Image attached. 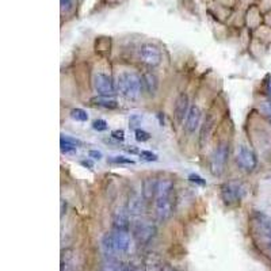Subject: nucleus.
<instances>
[{"instance_id":"nucleus-30","label":"nucleus","mask_w":271,"mask_h":271,"mask_svg":"<svg viewBox=\"0 0 271 271\" xmlns=\"http://www.w3.org/2000/svg\"><path fill=\"white\" fill-rule=\"evenodd\" d=\"M88 156H90L91 159H94V160H101V159H102V152L95 151V149H91V151L88 152Z\"/></svg>"},{"instance_id":"nucleus-24","label":"nucleus","mask_w":271,"mask_h":271,"mask_svg":"<svg viewBox=\"0 0 271 271\" xmlns=\"http://www.w3.org/2000/svg\"><path fill=\"white\" fill-rule=\"evenodd\" d=\"M107 128H109V125H107V122L105 120H95L92 122V129H95L98 132L107 131Z\"/></svg>"},{"instance_id":"nucleus-11","label":"nucleus","mask_w":271,"mask_h":271,"mask_svg":"<svg viewBox=\"0 0 271 271\" xmlns=\"http://www.w3.org/2000/svg\"><path fill=\"white\" fill-rule=\"evenodd\" d=\"M190 110L189 107V96L186 94H181L176 98L175 105H174V114L176 117L178 122H182L185 120V117H187V113Z\"/></svg>"},{"instance_id":"nucleus-20","label":"nucleus","mask_w":271,"mask_h":271,"mask_svg":"<svg viewBox=\"0 0 271 271\" xmlns=\"http://www.w3.org/2000/svg\"><path fill=\"white\" fill-rule=\"evenodd\" d=\"M102 247L109 256H111L116 251V246H114V240H113V235H105L102 239Z\"/></svg>"},{"instance_id":"nucleus-22","label":"nucleus","mask_w":271,"mask_h":271,"mask_svg":"<svg viewBox=\"0 0 271 271\" xmlns=\"http://www.w3.org/2000/svg\"><path fill=\"white\" fill-rule=\"evenodd\" d=\"M110 163L114 164H135V160H132L131 157H125V156H111L109 159Z\"/></svg>"},{"instance_id":"nucleus-17","label":"nucleus","mask_w":271,"mask_h":271,"mask_svg":"<svg viewBox=\"0 0 271 271\" xmlns=\"http://www.w3.org/2000/svg\"><path fill=\"white\" fill-rule=\"evenodd\" d=\"M174 190V182L170 179H160L157 181V189H156V198H164L171 197Z\"/></svg>"},{"instance_id":"nucleus-1","label":"nucleus","mask_w":271,"mask_h":271,"mask_svg":"<svg viewBox=\"0 0 271 271\" xmlns=\"http://www.w3.org/2000/svg\"><path fill=\"white\" fill-rule=\"evenodd\" d=\"M141 87H142V80L140 76L136 73L125 72L117 77V90L126 99H131V101L138 99V96L141 95Z\"/></svg>"},{"instance_id":"nucleus-13","label":"nucleus","mask_w":271,"mask_h":271,"mask_svg":"<svg viewBox=\"0 0 271 271\" xmlns=\"http://www.w3.org/2000/svg\"><path fill=\"white\" fill-rule=\"evenodd\" d=\"M113 240H114L117 252H126L131 247V236L128 231H114Z\"/></svg>"},{"instance_id":"nucleus-21","label":"nucleus","mask_w":271,"mask_h":271,"mask_svg":"<svg viewBox=\"0 0 271 271\" xmlns=\"http://www.w3.org/2000/svg\"><path fill=\"white\" fill-rule=\"evenodd\" d=\"M70 117L75 121H79V122H85V121H88V114H87V111L83 110V109H79V107L70 110Z\"/></svg>"},{"instance_id":"nucleus-29","label":"nucleus","mask_w":271,"mask_h":271,"mask_svg":"<svg viewBox=\"0 0 271 271\" xmlns=\"http://www.w3.org/2000/svg\"><path fill=\"white\" fill-rule=\"evenodd\" d=\"M111 137L116 138L117 141H124L125 140V133H124V131H113L111 132Z\"/></svg>"},{"instance_id":"nucleus-15","label":"nucleus","mask_w":271,"mask_h":271,"mask_svg":"<svg viewBox=\"0 0 271 271\" xmlns=\"http://www.w3.org/2000/svg\"><path fill=\"white\" fill-rule=\"evenodd\" d=\"M156 189H157V181L153 178H145L142 181V186H141V194L144 197L145 201H151L156 197Z\"/></svg>"},{"instance_id":"nucleus-27","label":"nucleus","mask_w":271,"mask_h":271,"mask_svg":"<svg viewBox=\"0 0 271 271\" xmlns=\"http://www.w3.org/2000/svg\"><path fill=\"white\" fill-rule=\"evenodd\" d=\"M189 181H190L191 183L200 185V186H205V185H206V182L202 179L201 176L197 175V174H190V175H189Z\"/></svg>"},{"instance_id":"nucleus-34","label":"nucleus","mask_w":271,"mask_h":271,"mask_svg":"<svg viewBox=\"0 0 271 271\" xmlns=\"http://www.w3.org/2000/svg\"><path fill=\"white\" fill-rule=\"evenodd\" d=\"M269 240V248H270V252H271V237L270 239H267Z\"/></svg>"},{"instance_id":"nucleus-2","label":"nucleus","mask_w":271,"mask_h":271,"mask_svg":"<svg viewBox=\"0 0 271 271\" xmlns=\"http://www.w3.org/2000/svg\"><path fill=\"white\" fill-rule=\"evenodd\" d=\"M228 156H229V145L226 142H221L211 155L210 170L213 175H221L224 172L226 161H228Z\"/></svg>"},{"instance_id":"nucleus-26","label":"nucleus","mask_w":271,"mask_h":271,"mask_svg":"<svg viewBox=\"0 0 271 271\" xmlns=\"http://www.w3.org/2000/svg\"><path fill=\"white\" fill-rule=\"evenodd\" d=\"M140 156L145 161H156L157 160V155H155V153H152V152H149V151H141Z\"/></svg>"},{"instance_id":"nucleus-23","label":"nucleus","mask_w":271,"mask_h":271,"mask_svg":"<svg viewBox=\"0 0 271 271\" xmlns=\"http://www.w3.org/2000/svg\"><path fill=\"white\" fill-rule=\"evenodd\" d=\"M135 137H136V140L138 141V142H145V141L149 140L151 135H149L148 132L144 131V129H136Z\"/></svg>"},{"instance_id":"nucleus-12","label":"nucleus","mask_w":271,"mask_h":271,"mask_svg":"<svg viewBox=\"0 0 271 271\" xmlns=\"http://www.w3.org/2000/svg\"><path fill=\"white\" fill-rule=\"evenodd\" d=\"M145 200H144V197L140 196H133L129 197V201H128V206H126V209L128 211L133 214V216H140L142 214L144 211H145Z\"/></svg>"},{"instance_id":"nucleus-28","label":"nucleus","mask_w":271,"mask_h":271,"mask_svg":"<svg viewBox=\"0 0 271 271\" xmlns=\"http://www.w3.org/2000/svg\"><path fill=\"white\" fill-rule=\"evenodd\" d=\"M262 111L265 113V116L267 117V120L271 122V99L263 103V106H262Z\"/></svg>"},{"instance_id":"nucleus-36","label":"nucleus","mask_w":271,"mask_h":271,"mask_svg":"<svg viewBox=\"0 0 271 271\" xmlns=\"http://www.w3.org/2000/svg\"><path fill=\"white\" fill-rule=\"evenodd\" d=\"M168 271H178V270H168Z\"/></svg>"},{"instance_id":"nucleus-9","label":"nucleus","mask_w":271,"mask_h":271,"mask_svg":"<svg viewBox=\"0 0 271 271\" xmlns=\"http://www.w3.org/2000/svg\"><path fill=\"white\" fill-rule=\"evenodd\" d=\"M201 117L202 111L201 109L197 105H193L190 107V110L187 113L186 117V124H185V128L189 133H194V132L198 129V126L201 124Z\"/></svg>"},{"instance_id":"nucleus-35","label":"nucleus","mask_w":271,"mask_h":271,"mask_svg":"<svg viewBox=\"0 0 271 271\" xmlns=\"http://www.w3.org/2000/svg\"><path fill=\"white\" fill-rule=\"evenodd\" d=\"M135 271H145V270H144V269H136Z\"/></svg>"},{"instance_id":"nucleus-16","label":"nucleus","mask_w":271,"mask_h":271,"mask_svg":"<svg viewBox=\"0 0 271 271\" xmlns=\"http://www.w3.org/2000/svg\"><path fill=\"white\" fill-rule=\"evenodd\" d=\"M256 224L261 229V233L267 239L271 237V217L263 214V213H258L256 214Z\"/></svg>"},{"instance_id":"nucleus-33","label":"nucleus","mask_w":271,"mask_h":271,"mask_svg":"<svg viewBox=\"0 0 271 271\" xmlns=\"http://www.w3.org/2000/svg\"><path fill=\"white\" fill-rule=\"evenodd\" d=\"M121 271H133V270H131V269H129V267H122V269H121Z\"/></svg>"},{"instance_id":"nucleus-32","label":"nucleus","mask_w":271,"mask_h":271,"mask_svg":"<svg viewBox=\"0 0 271 271\" xmlns=\"http://www.w3.org/2000/svg\"><path fill=\"white\" fill-rule=\"evenodd\" d=\"M81 166L88 167V168H92V163H91L90 160H88V161H87V160H83V161H81Z\"/></svg>"},{"instance_id":"nucleus-3","label":"nucleus","mask_w":271,"mask_h":271,"mask_svg":"<svg viewBox=\"0 0 271 271\" xmlns=\"http://www.w3.org/2000/svg\"><path fill=\"white\" fill-rule=\"evenodd\" d=\"M243 196H244V187L239 182H228L221 187V198L226 205L237 203Z\"/></svg>"},{"instance_id":"nucleus-14","label":"nucleus","mask_w":271,"mask_h":271,"mask_svg":"<svg viewBox=\"0 0 271 271\" xmlns=\"http://www.w3.org/2000/svg\"><path fill=\"white\" fill-rule=\"evenodd\" d=\"M141 80H142V85L145 87L146 92L151 94V95H155L156 91L159 88V79H157V76L152 70H146V72L142 73Z\"/></svg>"},{"instance_id":"nucleus-18","label":"nucleus","mask_w":271,"mask_h":271,"mask_svg":"<svg viewBox=\"0 0 271 271\" xmlns=\"http://www.w3.org/2000/svg\"><path fill=\"white\" fill-rule=\"evenodd\" d=\"M61 152L64 153H70L75 152L77 149V146L81 145V142L79 140H76L73 137H68V136H61Z\"/></svg>"},{"instance_id":"nucleus-31","label":"nucleus","mask_w":271,"mask_h":271,"mask_svg":"<svg viewBox=\"0 0 271 271\" xmlns=\"http://www.w3.org/2000/svg\"><path fill=\"white\" fill-rule=\"evenodd\" d=\"M265 92H266L267 96L271 99V76L267 79L266 84H265Z\"/></svg>"},{"instance_id":"nucleus-6","label":"nucleus","mask_w":271,"mask_h":271,"mask_svg":"<svg viewBox=\"0 0 271 271\" xmlns=\"http://www.w3.org/2000/svg\"><path fill=\"white\" fill-rule=\"evenodd\" d=\"M236 160L237 164L244 171H254L258 164V159H256L255 152L247 145H240L237 148L236 152Z\"/></svg>"},{"instance_id":"nucleus-7","label":"nucleus","mask_w":271,"mask_h":271,"mask_svg":"<svg viewBox=\"0 0 271 271\" xmlns=\"http://www.w3.org/2000/svg\"><path fill=\"white\" fill-rule=\"evenodd\" d=\"M94 88L96 94L101 96H113L116 95V85L111 77L105 73H96L94 76Z\"/></svg>"},{"instance_id":"nucleus-19","label":"nucleus","mask_w":271,"mask_h":271,"mask_svg":"<svg viewBox=\"0 0 271 271\" xmlns=\"http://www.w3.org/2000/svg\"><path fill=\"white\" fill-rule=\"evenodd\" d=\"M91 103L92 105L98 106V107H103V109H117L118 107V103H117L116 99H113L111 96H96V98H92L91 99Z\"/></svg>"},{"instance_id":"nucleus-25","label":"nucleus","mask_w":271,"mask_h":271,"mask_svg":"<svg viewBox=\"0 0 271 271\" xmlns=\"http://www.w3.org/2000/svg\"><path fill=\"white\" fill-rule=\"evenodd\" d=\"M61 4V12H69L73 8L75 0H60Z\"/></svg>"},{"instance_id":"nucleus-5","label":"nucleus","mask_w":271,"mask_h":271,"mask_svg":"<svg viewBox=\"0 0 271 271\" xmlns=\"http://www.w3.org/2000/svg\"><path fill=\"white\" fill-rule=\"evenodd\" d=\"M133 233L140 244H146L155 236L156 226L151 221H137L133 226Z\"/></svg>"},{"instance_id":"nucleus-8","label":"nucleus","mask_w":271,"mask_h":271,"mask_svg":"<svg viewBox=\"0 0 271 271\" xmlns=\"http://www.w3.org/2000/svg\"><path fill=\"white\" fill-rule=\"evenodd\" d=\"M155 211L157 220L164 222L172 216L174 211V203L171 197H164V198H156L155 202Z\"/></svg>"},{"instance_id":"nucleus-4","label":"nucleus","mask_w":271,"mask_h":271,"mask_svg":"<svg viewBox=\"0 0 271 271\" xmlns=\"http://www.w3.org/2000/svg\"><path fill=\"white\" fill-rule=\"evenodd\" d=\"M140 60L142 64H145L149 68H155V67L160 66L161 63V52L153 44H142L140 48Z\"/></svg>"},{"instance_id":"nucleus-10","label":"nucleus","mask_w":271,"mask_h":271,"mask_svg":"<svg viewBox=\"0 0 271 271\" xmlns=\"http://www.w3.org/2000/svg\"><path fill=\"white\" fill-rule=\"evenodd\" d=\"M129 211L126 207H120L117 209L114 218H113V226L114 231H129L131 220H129Z\"/></svg>"}]
</instances>
